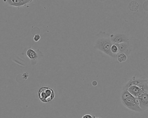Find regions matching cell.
Wrapping results in <instances>:
<instances>
[{
  "label": "cell",
  "mask_w": 148,
  "mask_h": 118,
  "mask_svg": "<svg viewBox=\"0 0 148 118\" xmlns=\"http://www.w3.org/2000/svg\"><path fill=\"white\" fill-rule=\"evenodd\" d=\"M110 35L109 33L104 32H100L97 34L94 47L109 56L116 58L117 55L112 54L111 52V47L113 43L111 40Z\"/></svg>",
  "instance_id": "1"
},
{
  "label": "cell",
  "mask_w": 148,
  "mask_h": 118,
  "mask_svg": "<svg viewBox=\"0 0 148 118\" xmlns=\"http://www.w3.org/2000/svg\"><path fill=\"white\" fill-rule=\"evenodd\" d=\"M38 94L41 101L44 103L50 102L55 96L53 90L47 87H41L38 92Z\"/></svg>",
  "instance_id": "2"
},
{
  "label": "cell",
  "mask_w": 148,
  "mask_h": 118,
  "mask_svg": "<svg viewBox=\"0 0 148 118\" xmlns=\"http://www.w3.org/2000/svg\"><path fill=\"white\" fill-rule=\"evenodd\" d=\"M121 102L124 106L132 111L138 113L143 112L142 109L139 106V98H136L132 96L126 98V100L122 101Z\"/></svg>",
  "instance_id": "3"
},
{
  "label": "cell",
  "mask_w": 148,
  "mask_h": 118,
  "mask_svg": "<svg viewBox=\"0 0 148 118\" xmlns=\"http://www.w3.org/2000/svg\"><path fill=\"white\" fill-rule=\"evenodd\" d=\"M131 85H136L138 87L142 89L145 91L148 92V79H138L136 80L132 79L131 80L129 81L125 86L123 88L127 89Z\"/></svg>",
  "instance_id": "4"
},
{
  "label": "cell",
  "mask_w": 148,
  "mask_h": 118,
  "mask_svg": "<svg viewBox=\"0 0 148 118\" xmlns=\"http://www.w3.org/2000/svg\"><path fill=\"white\" fill-rule=\"evenodd\" d=\"M110 37L113 44L129 42V37L126 34L122 33L111 34L110 35Z\"/></svg>",
  "instance_id": "5"
},
{
  "label": "cell",
  "mask_w": 148,
  "mask_h": 118,
  "mask_svg": "<svg viewBox=\"0 0 148 118\" xmlns=\"http://www.w3.org/2000/svg\"><path fill=\"white\" fill-rule=\"evenodd\" d=\"M3 2L9 6L19 7L24 6L28 4L32 3L34 0H2Z\"/></svg>",
  "instance_id": "6"
},
{
  "label": "cell",
  "mask_w": 148,
  "mask_h": 118,
  "mask_svg": "<svg viewBox=\"0 0 148 118\" xmlns=\"http://www.w3.org/2000/svg\"><path fill=\"white\" fill-rule=\"evenodd\" d=\"M116 44L117 46L118 47L119 53H124L127 56L130 55L132 48L129 42H124V43Z\"/></svg>",
  "instance_id": "7"
},
{
  "label": "cell",
  "mask_w": 148,
  "mask_h": 118,
  "mask_svg": "<svg viewBox=\"0 0 148 118\" xmlns=\"http://www.w3.org/2000/svg\"><path fill=\"white\" fill-rule=\"evenodd\" d=\"M139 106L143 111H145L148 108V92H145L139 98Z\"/></svg>",
  "instance_id": "8"
},
{
  "label": "cell",
  "mask_w": 148,
  "mask_h": 118,
  "mask_svg": "<svg viewBox=\"0 0 148 118\" xmlns=\"http://www.w3.org/2000/svg\"><path fill=\"white\" fill-rule=\"evenodd\" d=\"M127 90L131 94L132 96L135 97L136 95L139 93L141 92L145 91H143L142 89L138 87L136 85H131L127 88ZM147 92V91H145Z\"/></svg>",
  "instance_id": "9"
},
{
  "label": "cell",
  "mask_w": 148,
  "mask_h": 118,
  "mask_svg": "<svg viewBox=\"0 0 148 118\" xmlns=\"http://www.w3.org/2000/svg\"><path fill=\"white\" fill-rule=\"evenodd\" d=\"M27 56L32 60L35 61L38 58V55L37 52L31 48H29L26 52Z\"/></svg>",
  "instance_id": "10"
},
{
  "label": "cell",
  "mask_w": 148,
  "mask_h": 118,
  "mask_svg": "<svg viewBox=\"0 0 148 118\" xmlns=\"http://www.w3.org/2000/svg\"><path fill=\"white\" fill-rule=\"evenodd\" d=\"M131 94L129 93L127 89L123 88L121 94L120 99L121 101H123L126 100L128 97L132 96Z\"/></svg>",
  "instance_id": "11"
},
{
  "label": "cell",
  "mask_w": 148,
  "mask_h": 118,
  "mask_svg": "<svg viewBox=\"0 0 148 118\" xmlns=\"http://www.w3.org/2000/svg\"><path fill=\"white\" fill-rule=\"evenodd\" d=\"M117 59L120 63L125 62L127 60V56L124 53H118L117 55Z\"/></svg>",
  "instance_id": "12"
},
{
  "label": "cell",
  "mask_w": 148,
  "mask_h": 118,
  "mask_svg": "<svg viewBox=\"0 0 148 118\" xmlns=\"http://www.w3.org/2000/svg\"><path fill=\"white\" fill-rule=\"evenodd\" d=\"M111 52L112 54L117 55L119 53V50L118 47L117 46L116 44H113L111 47Z\"/></svg>",
  "instance_id": "13"
},
{
  "label": "cell",
  "mask_w": 148,
  "mask_h": 118,
  "mask_svg": "<svg viewBox=\"0 0 148 118\" xmlns=\"http://www.w3.org/2000/svg\"><path fill=\"white\" fill-rule=\"evenodd\" d=\"M41 36H40V35H39V34H36V35L34 37L33 40L34 42H38L40 40V39H41Z\"/></svg>",
  "instance_id": "14"
},
{
  "label": "cell",
  "mask_w": 148,
  "mask_h": 118,
  "mask_svg": "<svg viewBox=\"0 0 148 118\" xmlns=\"http://www.w3.org/2000/svg\"><path fill=\"white\" fill-rule=\"evenodd\" d=\"M94 117H95V116H93V115L87 114L84 115H83V116H82V118H94Z\"/></svg>",
  "instance_id": "15"
},
{
  "label": "cell",
  "mask_w": 148,
  "mask_h": 118,
  "mask_svg": "<svg viewBox=\"0 0 148 118\" xmlns=\"http://www.w3.org/2000/svg\"><path fill=\"white\" fill-rule=\"evenodd\" d=\"M92 85L94 86H97V81H93L92 82Z\"/></svg>",
  "instance_id": "16"
},
{
  "label": "cell",
  "mask_w": 148,
  "mask_h": 118,
  "mask_svg": "<svg viewBox=\"0 0 148 118\" xmlns=\"http://www.w3.org/2000/svg\"><path fill=\"white\" fill-rule=\"evenodd\" d=\"M94 118H101V117H94Z\"/></svg>",
  "instance_id": "17"
}]
</instances>
